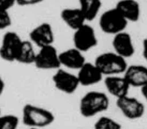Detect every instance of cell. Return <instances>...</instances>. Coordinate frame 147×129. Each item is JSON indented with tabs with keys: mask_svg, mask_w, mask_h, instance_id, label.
<instances>
[{
	"mask_svg": "<svg viewBox=\"0 0 147 129\" xmlns=\"http://www.w3.org/2000/svg\"><path fill=\"white\" fill-rule=\"evenodd\" d=\"M110 101L105 93L92 90L84 94L79 102V112L81 116L90 118L106 111Z\"/></svg>",
	"mask_w": 147,
	"mask_h": 129,
	"instance_id": "6da1fadb",
	"label": "cell"
},
{
	"mask_svg": "<svg viewBox=\"0 0 147 129\" xmlns=\"http://www.w3.org/2000/svg\"><path fill=\"white\" fill-rule=\"evenodd\" d=\"M55 120V116L50 110L32 104L24 105L22 122L29 128L41 129L51 126Z\"/></svg>",
	"mask_w": 147,
	"mask_h": 129,
	"instance_id": "7a4b0ae2",
	"label": "cell"
},
{
	"mask_svg": "<svg viewBox=\"0 0 147 129\" xmlns=\"http://www.w3.org/2000/svg\"><path fill=\"white\" fill-rule=\"evenodd\" d=\"M94 64L104 77L123 75L128 64L127 59L114 52H105L100 54L95 58Z\"/></svg>",
	"mask_w": 147,
	"mask_h": 129,
	"instance_id": "3957f363",
	"label": "cell"
},
{
	"mask_svg": "<svg viewBox=\"0 0 147 129\" xmlns=\"http://www.w3.org/2000/svg\"><path fill=\"white\" fill-rule=\"evenodd\" d=\"M127 24V21L116 7L102 13L99 19V26L102 31L113 36L125 31Z\"/></svg>",
	"mask_w": 147,
	"mask_h": 129,
	"instance_id": "277c9868",
	"label": "cell"
},
{
	"mask_svg": "<svg viewBox=\"0 0 147 129\" xmlns=\"http://www.w3.org/2000/svg\"><path fill=\"white\" fill-rule=\"evenodd\" d=\"M23 41L18 33L7 31L0 44V58L7 62H16Z\"/></svg>",
	"mask_w": 147,
	"mask_h": 129,
	"instance_id": "5b68a950",
	"label": "cell"
},
{
	"mask_svg": "<svg viewBox=\"0 0 147 129\" xmlns=\"http://www.w3.org/2000/svg\"><path fill=\"white\" fill-rule=\"evenodd\" d=\"M73 41L75 48L83 53L94 48L98 43L94 29L87 23L74 31Z\"/></svg>",
	"mask_w": 147,
	"mask_h": 129,
	"instance_id": "8992f818",
	"label": "cell"
},
{
	"mask_svg": "<svg viewBox=\"0 0 147 129\" xmlns=\"http://www.w3.org/2000/svg\"><path fill=\"white\" fill-rule=\"evenodd\" d=\"M34 66L40 70H57L61 68L59 53L54 45L39 48L36 54Z\"/></svg>",
	"mask_w": 147,
	"mask_h": 129,
	"instance_id": "52a82bcc",
	"label": "cell"
},
{
	"mask_svg": "<svg viewBox=\"0 0 147 129\" xmlns=\"http://www.w3.org/2000/svg\"><path fill=\"white\" fill-rule=\"evenodd\" d=\"M52 81L59 91L68 95L74 94L80 86L77 75L62 68L56 70L52 76Z\"/></svg>",
	"mask_w": 147,
	"mask_h": 129,
	"instance_id": "ba28073f",
	"label": "cell"
},
{
	"mask_svg": "<svg viewBox=\"0 0 147 129\" xmlns=\"http://www.w3.org/2000/svg\"><path fill=\"white\" fill-rule=\"evenodd\" d=\"M117 107L128 120H135L143 118L145 113L144 103L137 98L127 95L116 101Z\"/></svg>",
	"mask_w": 147,
	"mask_h": 129,
	"instance_id": "9c48e42d",
	"label": "cell"
},
{
	"mask_svg": "<svg viewBox=\"0 0 147 129\" xmlns=\"http://www.w3.org/2000/svg\"><path fill=\"white\" fill-rule=\"evenodd\" d=\"M54 39L53 28L49 23L37 25L29 33V40L39 48L53 45Z\"/></svg>",
	"mask_w": 147,
	"mask_h": 129,
	"instance_id": "30bf717a",
	"label": "cell"
},
{
	"mask_svg": "<svg viewBox=\"0 0 147 129\" xmlns=\"http://www.w3.org/2000/svg\"><path fill=\"white\" fill-rule=\"evenodd\" d=\"M113 52L122 58H131L135 54L136 48L130 34L124 31L115 34L112 39Z\"/></svg>",
	"mask_w": 147,
	"mask_h": 129,
	"instance_id": "8fae6325",
	"label": "cell"
},
{
	"mask_svg": "<svg viewBox=\"0 0 147 129\" xmlns=\"http://www.w3.org/2000/svg\"><path fill=\"white\" fill-rule=\"evenodd\" d=\"M79 82L80 86H92L98 84L103 80L104 76L100 72L94 63L87 62L83 65L82 67L78 70L76 74Z\"/></svg>",
	"mask_w": 147,
	"mask_h": 129,
	"instance_id": "7c38bea8",
	"label": "cell"
},
{
	"mask_svg": "<svg viewBox=\"0 0 147 129\" xmlns=\"http://www.w3.org/2000/svg\"><path fill=\"white\" fill-rule=\"evenodd\" d=\"M59 61L61 66L68 70H78L86 61L82 52L73 47L60 52Z\"/></svg>",
	"mask_w": 147,
	"mask_h": 129,
	"instance_id": "4fadbf2b",
	"label": "cell"
},
{
	"mask_svg": "<svg viewBox=\"0 0 147 129\" xmlns=\"http://www.w3.org/2000/svg\"><path fill=\"white\" fill-rule=\"evenodd\" d=\"M104 85L108 94L117 99L129 95L130 86L123 75L105 77Z\"/></svg>",
	"mask_w": 147,
	"mask_h": 129,
	"instance_id": "5bb4252c",
	"label": "cell"
},
{
	"mask_svg": "<svg viewBox=\"0 0 147 129\" xmlns=\"http://www.w3.org/2000/svg\"><path fill=\"white\" fill-rule=\"evenodd\" d=\"M130 88H141L147 85V67L140 64L128 66L123 74Z\"/></svg>",
	"mask_w": 147,
	"mask_h": 129,
	"instance_id": "9a60e30c",
	"label": "cell"
},
{
	"mask_svg": "<svg viewBox=\"0 0 147 129\" xmlns=\"http://www.w3.org/2000/svg\"><path fill=\"white\" fill-rule=\"evenodd\" d=\"M115 7L128 23L137 22L141 18V5L137 0H119Z\"/></svg>",
	"mask_w": 147,
	"mask_h": 129,
	"instance_id": "2e32d148",
	"label": "cell"
},
{
	"mask_svg": "<svg viewBox=\"0 0 147 129\" xmlns=\"http://www.w3.org/2000/svg\"><path fill=\"white\" fill-rule=\"evenodd\" d=\"M60 16L65 24L74 31L86 23V19L78 7L63 9L60 13Z\"/></svg>",
	"mask_w": 147,
	"mask_h": 129,
	"instance_id": "e0dca14e",
	"label": "cell"
},
{
	"mask_svg": "<svg viewBox=\"0 0 147 129\" xmlns=\"http://www.w3.org/2000/svg\"><path fill=\"white\" fill-rule=\"evenodd\" d=\"M79 7L86 21H92L98 15L102 7L101 0H78Z\"/></svg>",
	"mask_w": 147,
	"mask_h": 129,
	"instance_id": "ac0fdd59",
	"label": "cell"
},
{
	"mask_svg": "<svg viewBox=\"0 0 147 129\" xmlns=\"http://www.w3.org/2000/svg\"><path fill=\"white\" fill-rule=\"evenodd\" d=\"M34 47V45L30 40L23 41L21 51L16 62L24 65L34 64L37 54Z\"/></svg>",
	"mask_w": 147,
	"mask_h": 129,
	"instance_id": "d6986e66",
	"label": "cell"
},
{
	"mask_svg": "<svg viewBox=\"0 0 147 129\" xmlns=\"http://www.w3.org/2000/svg\"><path fill=\"white\" fill-rule=\"evenodd\" d=\"M94 129H121V125L110 117L102 116L97 120Z\"/></svg>",
	"mask_w": 147,
	"mask_h": 129,
	"instance_id": "ffe728a7",
	"label": "cell"
},
{
	"mask_svg": "<svg viewBox=\"0 0 147 129\" xmlns=\"http://www.w3.org/2000/svg\"><path fill=\"white\" fill-rule=\"evenodd\" d=\"M19 118L14 115H0V129H17L19 126Z\"/></svg>",
	"mask_w": 147,
	"mask_h": 129,
	"instance_id": "44dd1931",
	"label": "cell"
},
{
	"mask_svg": "<svg viewBox=\"0 0 147 129\" xmlns=\"http://www.w3.org/2000/svg\"><path fill=\"white\" fill-rule=\"evenodd\" d=\"M12 24V19L8 12H0V31L7 29Z\"/></svg>",
	"mask_w": 147,
	"mask_h": 129,
	"instance_id": "7402d4cb",
	"label": "cell"
},
{
	"mask_svg": "<svg viewBox=\"0 0 147 129\" xmlns=\"http://www.w3.org/2000/svg\"><path fill=\"white\" fill-rule=\"evenodd\" d=\"M16 5V0H0V12H8Z\"/></svg>",
	"mask_w": 147,
	"mask_h": 129,
	"instance_id": "603a6c76",
	"label": "cell"
},
{
	"mask_svg": "<svg viewBox=\"0 0 147 129\" xmlns=\"http://www.w3.org/2000/svg\"><path fill=\"white\" fill-rule=\"evenodd\" d=\"M44 0H16V5L20 6H31L40 4Z\"/></svg>",
	"mask_w": 147,
	"mask_h": 129,
	"instance_id": "cb8c5ba5",
	"label": "cell"
},
{
	"mask_svg": "<svg viewBox=\"0 0 147 129\" xmlns=\"http://www.w3.org/2000/svg\"><path fill=\"white\" fill-rule=\"evenodd\" d=\"M142 56L147 62V37L143 40L142 42Z\"/></svg>",
	"mask_w": 147,
	"mask_h": 129,
	"instance_id": "d4e9b609",
	"label": "cell"
},
{
	"mask_svg": "<svg viewBox=\"0 0 147 129\" xmlns=\"http://www.w3.org/2000/svg\"><path fill=\"white\" fill-rule=\"evenodd\" d=\"M5 89V82L2 76H0V96L3 94Z\"/></svg>",
	"mask_w": 147,
	"mask_h": 129,
	"instance_id": "484cf974",
	"label": "cell"
},
{
	"mask_svg": "<svg viewBox=\"0 0 147 129\" xmlns=\"http://www.w3.org/2000/svg\"><path fill=\"white\" fill-rule=\"evenodd\" d=\"M141 94H142L143 97H144V98L145 99L146 102L147 103V85L144 86V87L141 88Z\"/></svg>",
	"mask_w": 147,
	"mask_h": 129,
	"instance_id": "4316f807",
	"label": "cell"
},
{
	"mask_svg": "<svg viewBox=\"0 0 147 129\" xmlns=\"http://www.w3.org/2000/svg\"><path fill=\"white\" fill-rule=\"evenodd\" d=\"M2 115V114H1V109H0V115Z\"/></svg>",
	"mask_w": 147,
	"mask_h": 129,
	"instance_id": "83f0119b",
	"label": "cell"
},
{
	"mask_svg": "<svg viewBox=\"0 0 147 129\" xmlns=\"http://www.w3.org/2000/svg\"><path fill=\"white\" fill-rule=\"evenodd\" d=\"M29 129H37V128H29Z\"/></svg>",
	"mask_w": 147,
	"mask_h": 129,
	"instance_id": "f1b7e54d",
	"label": "cell"
}]
</instances>
